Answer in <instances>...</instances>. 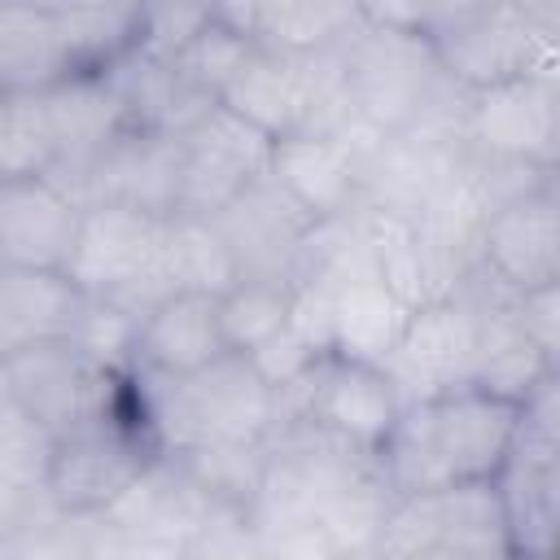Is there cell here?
<instances>
[{
    "mask_svg": "<svg viewBox=\"0 0 560 560\" xmlns=\"http://www.w3.org/2000/svg\"><path fill=\"white\" fill-rule=\"evenodd\" d=\"M0 271H4V258H0Z\"/></svg>",
    "mask_w": 560,
    "mask_h": 560,
    "instance_id": "cell-40",
    "label": "cell"
},
{
    "mask_svg": "<svg viewBox=\"0 0 560 560\" xmlns=\"http://www.w3.org/2000/svg\"><path fill=\"white\" fill-rule=\"evenodd\" d=\"M210 516L206 494L188 481L175 455H153L140 477L114 499V508L101 516L105 529L131 534V538H153V542H175L184 547L197 525Z\"/></svg>",
    "mask_w": 560,
    "mask_h": 560,
    "instance_id": "cell-15",
    "label": "cell"
},
{
    "mask_svg": "<svg viewBox=\"0 0 560 560\" xmlns=\"http://www.w3.org/2000/svg\"><path fill=\"white\" fill-rule=\"evenodd\" d=\"M136 332H140V319L127 315L118 302H109V298H83V306H79L74 328H70L66 341L88 363L127 376L136 368Z\"/></svg>",
    "mask_w": 560,
    "mask_h": 560,
    "instance_id": "cell-28",
    "label": "cell"
},
{
    "mask_svg": "<svg viewBox=\"0 0 560 560\" xmlns=\"http://www.w3.org/2000/svg\"><path fill=\"white\" fill-rule=\"evenodd\" d=\"M328 560H385L376 547H346V551H332Z\"/></svg>",
    "mask_w": 560,
    "mask_h": 560,
    "instance_id": "cell-36",
    "label": "cell"
},
{
    "mask_svg": "<svg viewBox=\"0 0 560 560\" xmlns=\"http://www.w3.org/2000/svg\"><path fill=\"white\" fill-rule=\"evenodd\" d=\"M66 74L52 4H0V96H39Z\"/></svg>",
    "mask_w": 560,
    "mask_h": 560,
    "instance_id": "cell-19",
    "label": "cell"
},
{
    "mask_svg": "<svg viewBox=\"0 0 560 560\" xmlns=\"http://www.w3.org/2000/svg\"><path fill=\"white\" fill-rule=\"evenodd\" d=\"M179 468L188 472V481L206 494L210 508L223 512H249L262 472H267V446L262 442H206V446H188L175 455Z\"/></svg>",
    "mask_w": 560,
    "mask_h": 560,
    "instance_id": "cell-23",
    "label": "cell"
},
{
    "mask_svg": "<svg viewBox=\"0 0 560 560\" xmlns=\"http://www.w3.org/2000/svg\"><path fill=\"white\" fill-rule=\"evenodd\" d=\"M4 398H9V363L0 359V402H4Z\"/></svg>",
    "mask_w": 560,
    "mask_h": 560,
    "instance_id": "cell-37",
    "label": "cell"
},
{
    "mask_svg": "<svg viewBox=\"0 0 560 560\" xmlns=\"http://www.w3.org/2000/svg\"><path fill=\"white\" fill-rule=\"evenodd\" d=\"M184 560H267L245 525L241 512L210 508V516L197 525V534L184 542Z\"/></svg>",
    "mask_w": 560,
    "mask_h": 560,
    "instance_id": "cell-32",
    "label": "cell"
},
{
    "mask_svg": "<svg viewBox=\"0 0 560 560\" xmlns=\"http://www.w3.org/2000/svg\"><path fill=\"white\" fill-rule=\"evenodd\" d=\"M516 319L521 332L542 350V359L560 368V284L516 293Z\"/></svg>",
    "mask_w": 560,
    "mask_h": 560,
    "instance_id": "cell-33",
    "label": "cell"
},
{
    "mask_svg": "<svg viewBox=\"0 0 560 560\" xmlns=\"http://www.w3.org/2000/svg\"><path fill=\"white\" fill-rule=\"evenodd\" d=\"M79 306H83V293L61 271L4 267L0 271V359H13L48 341H66Z\"/></svg>",
    "mask_w": 560,
    "mask_h": 560,
    "instance_id": "cell-18",
    "label": "cell"
},
{
    "mask_svg": "<svg viewBox=\"0 0 560 560\" xmlns=\"http://www.w3.org/2000/svg\"><path fill=\"white\" fill-rule=\"evenodd\" d=\"M249 363H254V372L262 376L267 389H280V385L298 381L311 363H319V354H311V350L284 328V332H276L267 346H258V350L249 354Z\"/></svg>",
    "mask_w": 560,
    "mask_h": 560,
    "instance_id": "cell-34",
    "label": "cell"
},
{
    "mask_svg": "<svg viewBox=\"0 0 560 560\" xmlns=\"http://www.w3.org/2000/svg\"><path fill=\"white\" fill-rule=\"evenodd\" d=\"M166 293H210L223 298L241 271L236 258L214 228V219H192V214H171L162 232V258H158Z\"/></svg>",
    "mask_w": 560,
    "mask_h": 560,
    "instance_id": "cell-20",
    "label": "cell"
},
{
    "mask_svg": "<svg viewBox=\"0 0 560 560\" xmlns=\"http://www.w3.org/2000/svg\"><path fill=\"white\" fill-rule=\"evenodd\" d=\"M438 83L442 70L424 35L381 26L359 9L354 31L346 35V92L359 122L398 136Z\"/></svg>",
    "mask_w": 560,
    "mask_h": 560,
    "instance_id": "cell-4",
    "label": "cell"
},
{
    "mask_svg": "<svg viewBox=\"0 0 560 560\" xmlns=\"http://www.w3.org/2000/svg\"><path fill=\"white\" fill-rule=\"evenodd\" d=\"M516 438V402L481 389H455L429 402H407L372 451L394 499L442 494L459 481H490Z\"/></svg>",
    "mask_w": 560,
    "mask_h": 560,
    "instance_id": "cell-1",
    "label": "cell"
},
{
    "mask_svg": "<svg viewBox=\"0 0 560 560\" xmlns=\"http://www.w3.org/2000/svg\"><path fill=\"white\" fill-rule=\"evenodd\" d=\"M219 298L210 293H171L162 298L136 332V368L153 376H192L223 359Z\"/></svg>",
    "mask_w": 560,
    "mask_h": 560,
    "instance_id": "cell-16",
    "label": "cell"
},
{
    "mask_svg": "<svg viewBox=\"0 0 560 560\" xmlns=\"http://www.w3.org/2000/svg\"><path fill=\"white\" fill-rule=\"evenodd\" d=\"M52 442L57 438L31 411H22L13 398H4L0 402V490L44 494Z\"/></svg>",
    "mask_w": 560,
    "mask_h": 560,
    "instance_id": "cell-27",
    "label": "cell"
},
{
    "mask_svg": "<svg viewBox=\"0 0 560 560\" xmlns=\"http://www.w3.org/2000/svg\"><path fill=\"white\" fill-rule=\"evenodd\" d=\"M289 324V284L284 280H236L219 298L223 350L249 359Z\"/></svg>",
    "mask_w": 560,
    "mask_h": 560,
    "instance_id": "cell-25",
    "label": "cell"
},
{
    "mask_svg": "<svg viewBox=\"0 0 560 560\" xmlns=\"http://www.w3.org/2000/svg\"><path fill=\"white\" fill-rule=\"evenodd\" d=\"M280 407L293 424L306 420L363 455L381 446V438L402 411L389 376L376 363H354V359H332V354L311 363L298 381H289L280 389Z\"/></svg>",
    "mask_w": 560,
    "mask_h": 560,
    "instance_id": "cell-5",
    "label": "cell"
},
{
    "mask_svg": "<svg viewBox=\"0 0 560 560\" xmlns=\"http://www.w3.org/2000/svg\"><path fill=\"white\" fill-rule=\"evenodd\" d=\"M411 311L394 298V289L376 276L372 254L337 271V298H332V359L354 363H385L398 346Z\"/></svg>",
    "mask_w": 560,
    "mask_h": 560,
    "instance_id": "cell-17",
    "label": "cell"
},
{
    "mask_svg": "<svg viewBox=\"0 0 560 560\" xmlns=\"http://www.w3.org/2000/svg\"><path fill=\"white\" fill-rule=\"evenodd\" d=\"M481 267L516 293L560 284V192L556 179L486 214Z\"/></svg>",
    "mask_w": 560,
    "mask_h": 560,
    "instance_id": "cell-11",
    "label": "cell"
},
{
    "mask_svg": "<svg viewBox=\"0 0 560 560\" xmlns=\"http://www.w3.org/2000/svg\"><path fill=\"white\" fill-rule=\"evenodd\" d=\"M166 219H153L136 206L101 201L83 210L74 254L66 262V280L83 298H109L127 315L144 319L166 293L158 258H162Z\"/></svg>",
    "mask_w": 560,
    "mask_h": 560,
    "instance_id": "cell-3",
    "label": "cell"
},
{
    "mask_svg": "<svg viewBox=\"0 0 560 560\" xmlns=\"http://www.w3.org/2000/svg\"><path fill=\"white\" fill-rule=\"evenodd\" d=\"M442 547V525H438V494H402L389 503L376 551L385 560H416L424 551Z\"/></svg>",
    "mask_w": 560,
    "mask_h": 560,
    "instance_id": "cell-30",
    "label": "cell"
},
{
    "mask_svg": "<svg viewBox=\"0 0 560 560\" xmlns=\"http://www.w3.org/2000/svg\"><path fill=\"white\" fill-rule=\"evenodd\" d=\"M438 525H442V551L455 560H503L508 534L494 481H459L438 494Z\"/></svg>",
    "mask_w": 560,
    "mask_h": 560,
    "instance_id": "cell-24",
    "label": "cell"
},
{
    "mask_svg": "<svg viewBox=\"0 0 560 560\" xmlns=\"http://www.w3.org/2000/svg\"><path fill=\"white\" fill-rule=\"evenodd\" d=\"M158 455L149 433L131 420H109V424H88L52 442L48 477H44V499L61 516L79 521H101L114 499L140 477V468Z\"/></svg>",
    "mask_w": 560,
    "mask_h": 560,
    "instance_id": "cell-6",
    "label": "cell"
},
{
    "mask_svg": "<svg viewBox=\"0 0 560 560\" xmlns=\"http://www.w3.org/2000/svg\"><path fill=\"white\" fill-rule=\"evenodd\" d=\"M88 560H184V547L153 542V538H131V534H114V529L101 525Z\"/></svg>",
    "mask_w": 560,
    "mask_h": 560,
    "instance_id": "cell-35",
    "label": "cell"
},
{
    "mask_svg": "<svg viewBox=\"0 0 560 560\" xmlns=\"http://www.w3.org/2000/svg\"><path fill=\"white\" fill-rule=\"evenodd\" d=\"M420 35L433 48L438 70L464 92H481L508 79H560V4H429Z\"/></svg>",
    "mask_w": 560,
    "mask_h": 560,
    "instance_id": "cell-2",
    "label": "cell"
},
{
    "mask_svg": "<svg viewBox=\"0 0 560 560\" xmlns=\"http://www.w3.org/2000/svg\"><path fill=\"white\" fill-rule=\"evenodd\" d=\"M503 560H556V556H516V551H508Z\"/></svg>",
    "mask_w": 560,
    "mask_h": 560,
    "instance_id": "cell-39",
    "label": "cell"
},
{
    "mask_svg": "<svg viewBox=\"0 0 560 560\" xmlns=\"http://www.w3.org/2000/svg\"><path fill=\"white\" fill-rule=\"evenodd\" d=\"M39 101H44L52 144H57V166L48 175L79 201V184H83L88 166L127 127L122 109H118L105 74H66L48 92H39Z\"/></svg>",
    "mask_w": 560,
    "mask_h": 560,
    "instance_id": "cell-13",
    "label": "cell"
},
{
    "mask_svg": "<svg viewBox=\"0 0 560 560\" xmlns=\"http://www.w3.org/2000/svg\"><path fill=\"white\" fill-rule=\"evenodd\" d=\"M271 140L219 101L179 131V210L192 219H214L254 179L267 175Z\"/></svg>",
    "mask_w": 560,
    "mask_h": 560,
    "instance_id": "cell-7",
    "label": "cell"
},
{
    "mask_svg": "<svg viewBox=\"0 0 560 560\" xmlns=\"http://www.w3.org/2000/svg\"><path fill=\"white\" fill-rule=\"evenodd\" d=\"M267 179L311 219H337L359 206V166L341 136L298 131L276 140Z\"/></svg>",
    "mask_w": 560,
    "mask_h": 560,
    "instance_id": "cell-14",
    "label": "cell"
},
{
    "mask_svg": "<svg viewBox=\"0 0 560 560\" xmlns=\"http://www.w3.org/2000/svg\"><path fill=\"white\" fill-rule=\"evenodd\" d=\"M311 223L315 219L302 214L267 175L254 179L232 206L214 214V228L223 232L241 280H284V284L298 267Z\"/></svg>",
    "mask_w": 560,
    "mask_h": 560,
    "instance_id": "cell-12",
    "label": "cell"
},
{
    "mask_svg": "<svg viewBox=\"0 0 560 560\" xmlns=\"http://www.w3.org/2000/svg\"><path fill=\"white\" fill-rule=\"evenodd\" d=\"M83 206L52 175L0 179V258L22 271H61L74 254Z\"/></svg>",
    "mask_w": 560,
    "mask_h": 560,
    "instance_id": "cell-10",
    "label": "cell"
},
{
    "mask_svg": "<svg viewBox=\"0 0 560 560\" xmlns=\"http://www.w3.org/2000/svg\"><path fill=\"white\" fill-rule=\"evenodd\" d=\"M416 560H455V556H451V551H442V547H438V551H424V556H416Z\"/></svg>",
    "mask_w": 560,
    "mask_h": 560,
    "instance_id": "cell-38",
    "label": "cell"
},
{
    "mask_svg": "<svg viewBox=\"0 0 560 560\" xmlns=\"http://www.w3.org/2000/svg\"><path fill=\"white\" fill-rule=\"evenodd\" d=\"M472 363H477V315L459 298H446L411 311L381 372L389 376L398 402L407 407V402H429V398L468 389Z\"/></svg>",
    "mask_w": 560,
    "mask_h": 560,
    "instance_id": "cell-9",
    "label": "cell"
},
{
    "mask_svg": "<svg viewBox=\"0 0 560 560\" xmlns=\"http://www.w3.org/2000/svg\"><path fill=\"white\" fill-rule=\"evenodd\" d=\"M359 22V4H328V0H280V4H249V39L271 52H319L350 35Z\"/></svg>",
    "mask_w": 560,
    "mask_h": 560,
    "instance_id": "cell-22",
    "label": "cell"
},
{
    "mask_svg": "<svg viewBox=\"0 0 560 560\" xmlns=\"http://www.w3.org/2000/svg\"><path fill=\"white\" fill-rule=\"evenodd\" d=\"M464 149L472 158H503L556 171L560 158V79H508L468 92Z\"/></svg>",
    "mask_w": 560,
    "mask_h": 560,
    "instance_id": "cell-8",
    "label": "cell"
},
{
    "mask_svg": "<svg viewBox=\"0 0 560 560\" xmlns=\"http://www.w3.org/2000/svg\"><path fill=\"white\" fill-rule=\"evenodd\" d=\"M70 74H105L136 48L140 4H52Z\"/></svg>",
    "mask_w": 560,
    "mask_h": 560,
    "instance_id": "cell-21",
    "label": "cell"
},
{
    "mask_svg": "<svg viewBox=\"0 0 560 560\" xmlns=\"http://www.w3.org/2000/svg\"><path fill=\"white\" fill-rule=\"evenodd\" d=\"M57 166L52 127L39 96H0V179L48 175Z\"/></svg>",
    "mask_w": 560,
    "mask_h": 560,
    "instance_id": "cell-26",
    "label": "cell"
},
{
    "mask_svg": "<svg viewBox=\"0 0 560 560\" xmlns=\"http://www.w3.org/2000/svg\"><path fill=\"white\" fill-rule=\"evenodd\" d=\"M210 4H140V35L136 48H144L149 57L175 61L192 35L206 26Z\"/></svg>",
    "mask_w": 560,
    "mask_h": 560,
    "instance_id": "cell-31",
    "label": "cell"
},
{
    "mask_svg": "<svg viewBox=\"0 0 560 560\" xmlns=\"http://www.w3.org/2000/svg\"><path fill=\"white\" fill-rule=\"evenodd\" d=\"M249 48H254V39L241 35V31H232L228 22H219V18H214V4H210L206 26H201V31L192 35V44L175 57V70H179V79H184L192 92L219 101L223 88L232 83V74L241 70V61L249 57Z\"/></svg>",
    "mask_w": 560,
    "mask_h": 560,
    "instance_id": "cell-29",
    "label": "cell"
}]
</instances>
